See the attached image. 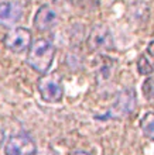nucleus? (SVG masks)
<instances>
[{
    "mask_svg": "<svg viewBox=\"0 0 154 155\" xmlns=\"http://www.w3.org/2000/svg\"><path fill=\"white\" fill-rule=\"evenodd\" d=\"M55 58V47L47 38H37L33 40L30 48L27 49L26 64L34 72L45 75L50 71Z\"/></svg>",
    "mask_w": 154,
    "mask_h": 155,
    "instance_id": "obj_1",
    "label": "nucleus"
},
{
    "mask_svg": "<svg viewBox=\"0 0 154 155\" xmlns=\"http://www.w3.org/2000/svg\"><path fill=\"white\" fill-rule=\"evenodd\" d=\"M33 42V34L26 27H13L3 38L4 47L13 54H21L30 48Z\"/></svg>",
    "mask_w": 154,
    "mask_h": 155,
    "instance_id": "obj_4",
    "label": "nucleus"
},
{
    "mask_svg": "<svg viewBox=\"0 0 154 155\" xmlns=\"http://www.w3.org/2000/svg\"><path fill=\"white\" fill-rule=\"evenodd\" d=\"M37 90L40 97L47 103H58L64 97V86L55 76L41 75L37 82Z\"/></svg>",
    "mask_w": 154,
    "mask_h": 155,
    "instance_id": "obj_5",
    "label": "nucleus"
},
{
    "mask_svg": "<svg viewBox=\"0 0 154 155\" xmlns=\"http://www.w3.org/2000/svg\"><path fill=\"white\" fill-rule=\"evenodd\" d=\"M137 107V92L133 86L130 87H125L120 90L115 99L113 104L110 106L109 111L102 117L96 118H120L126 117V116L132 114Z\"/></svg>",
    "mask_w": 154,
    "mask_h": 155,
    "instance_id": "obj_2",
    "label": "nucleus"
},
{
    "mask_svg": "<svg viewBox=\"0 0 154 155\" xmlns=\"http://www.w3.org/2000/svg\"><path fill=\"white\" fill-rule=\"evenodd\" d=\"M34 155H54V154H50L48 151H47V152H38V150H37V152Z\"/></svg>",
    "mask_w": 154,
    "mask_h": 155,
    "instance_id": "obj_16",
    "label": "nucleus"
},
{
    "mask_svg": "<svg viewBox=\"0 0 154 155\" xmlns=\"http://www.w3.org/2000/svg\"><path fill=\"white\" fill-rule=\"evenodd\" d=\"M3 143H4V135H3V131L0 130V147L3 145Z\"/></svg>",
    "mask_w": 154,
    "mask_h": 155,
    "instance_id": "obj_15",
    "label": "nucleus"
},
{
    "mask_svg": "<svg viewBox=\"0 0 154 155\" xmlns=\"http://www.w3.org/2000/svg\"><path fill=\"white\" fill-rule=\"evenodd\" d=\"M144 55H146V57L149 58V59H150V61L154 64V40H151L150 42H149V45H147Z\"/></svg>",
    "mask_w": 154,
    "mask_h": 155,
    "instance_id": "obj_13",
    "label": "nucleus"
},
{
    "mask_svg": "<svg viewBox=\"0 0 154 155\" xmlns=\"http://www.w3.org/2000/svg\"><path fill=\"white\" fill-rule=\"evenodd\" d=\"M86 45L89 51L93 52H106L109 49H113L115 40L109 27L105 24H95L88 34Z\"/></svg>",
    "mask_w": 154,
    "mask_h": 155,
    "instance_id": "obj_3",
    "label": "nucleus"
},
{
    "mask_svg": "<svg viewBox=\"0 0 154 155\" xmlns=\"http://www.w3.org/2000/svg\"><path fill=\"white\" fill-rule=\"evenodd\" d=\"M139 126H140L143 135L147 140H150L151 143H154V111L144 113L139 121Z\"/></svg>",
    "mask_w": 154,
    "mask_h": 155,
    "instance_id": "obj_9",
    "label": "nucleus"
},
{
    "mask_svg": "<svg viewBox=\"0 0 154 155\" xmlns=\"http://www.w3.org/2000/svg\"><path fill=\"white\" fill-rule=\"evenodd\" d=\"M142 94L149 103H154V75H149L142 83Z\"/></svg>",
    "mask_w": 154,
    "mask_h": 155,
    "instance_id": "obj_11",
    "label": "nucleus"
},
{
    "mask_svg": "<svg viewBox=\"0 0 154 155\" xmlns=\"http://www.w3.org/2000/svg\"><path fill=\"white\" fill-rule=\"evenodd\" d=\"M137 71L142 75H146V76L153 75V72H154V64L146 57V55H144V54L139 58V61H137Z\"/></svg>",
    "mask_w": 154,
    "mask_h": 155,
    "instance_id": "obj_12",
    "label": "nucleus"
},
{
    "mask_svg": "<svg viewBox=\"0 0 154 155\" xmlns=\"http://www.w3.org/2000/svg\"><path fill=\"white\" fill-rule=\"evenodd\" d=\"M69 155H92V154L88 151H84V150H75V151H72Z\"/></svg>",
    "mask_w": 154,
    "mask_h": 155,
    "instance_id": "obj_14",
    "label": "nucleus"
},
{
    "mask_svg": "<svg viewBox=\"0 0 154 155\" xmlns=\"http://www.w3.org/2000/svg\"><path fill=\"white\" fill-rule=\"evenodd\" d=\"M58 24V13L51 4H43L37 10L33 25L37 31L40 33H47L50 30H53Z\"/></svg>",
    "mask_w": 154,
    "mask_h": 155,
    "instance_id": "obj_8",
    "label": "nucleus"
},
{
    "mask_svg": "<svg viewBox=\"0 0 154 155\" xmlns=\"http://www.w3.org/2000/svg\"><path fill=\"white\" fill-rule=\"evenodd\" d=\"M99 59L102 61V65L99 66V71H98L96 79L98 81H103L108 82L112 78V74H113L115 69V59L109 57H105V55H101Z\"/></svg>",
    "mask_w": 154,
    "mask_h": 155,
    "instance_id": "obj_10",
    "label": "nucleus"
},
{
    "mask_svg": "<svg viewBox=\"0 0 154 155\" xmlns=\"http://www.w3.org/2000/svg\"><path fill=\"white\" fill-rule=\"evenodd\" d=\"M24 14V8L21 3L16 0H6L0 3V27L13 28L17 23H20Z\"/></svg>",
    "mask_w": 154,
    "mask_h": 155,
    "instance_id": "obj_7",
    "label": "nucleus"
},
{
    "mask_svg": "<svg viewBox=\"0 0 154 155\" xmlns=\"http://www.w3.org/2000/svg\"><path fill=\"white\" fill-rule=\"evenodd\" d=\"M37 152V144L30 134L17 133L12 135L4 144L6 155H34Z\"/></svg>",
    "mask_w": 154,
    "mask_h": 155,
    "instance_id": "obj_6",
    "label": "nucleus"
}]
</instances>
